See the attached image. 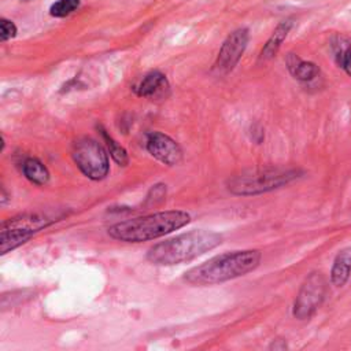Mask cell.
Wrapping results in <instances>:
<instances>
[{"instance_id":"cell-6","label":"cell","mask_w":351,"mask_h":351,"mask_svg":"<svg viewBox=\"0 0 351 351\" xmlns=\"http://www.w3.org/2000/svg\"><path fill=\"white\" fill-rule=\"evenodd\" d=\"M73 159L84 176L93 181L103 180L110 170L108 158L103 147L93 138L82 137L73 144Z\"/></svg>"},{"instance_id":"cell-3","label":"cell","mask_w":351,"mask_h":351,"mask_svg":"<svg viewBox=\"0 0 351 351\" xmlns=\"http://www.w3.org/2000/svg\"><path fill=\"white\" fill-rule=\"evenodd\" d=\"M222 234L206 229L191 230L155 244L147 252V259L155 265H177L192 261L218 247Z\"/></svg>"},{"instance_id":"cell-9","label":"cell","mask_w":351,"mask_h":351,"mask_svg":"<svg viewBox=\"0 0 351 351\" xmlns=\"http://www.w3.org/2000/svg\"><path fill=\"white\" fill-rule=\"evenodd\" d=\"M147 149L154 158L167 166H176L182 159L180 145L160 132H152L147 136Z\"/></svg>"},{"instance_id":"cell-4","label":"cell","mask_w":351,"mask_h":351,"mask_svg":"<svg viewBox=\"0 0 351 351\" xmlns=\"http://www.w3.org/2000/svg\"><path fill=\"white\" fill-rule=\"evenodd\" d=\"M302 171L298 169H269L256 171L252 174L236 176L228 182V189L230 193L237 196H251L258 193H265L277 188H281L298 177Z\"/></svg>"},{"instance_id":"cell-16","label":"cell","mask_w":351,"mask_h":351,"mask_svg":"<svg viewBox=\"0 0 351 351\" xmlns=\"http://www.w3.org/2000/svg\"><path fill=\"white\" fill-rule=\"evenodd\" d=\"M80 5V0H58L51 7V15L53 16H66L77 10Z\"/></svg>"},{"instance_id":"cell-19","label":"cell","mask_w":351,"mask_h":351,"mask_svg":"<svg viewBox=\"0 0 351 351\" xmlns=\"http://www.w3.org/2000/svg\"><path fill=\"white\" fill-rule=\"evenodd\" d=\"M270 348L273 350H285L287 348V343H285V340H282V339H276V340H273V343L270 344Z\"/></svg>"},{"instance_id":"cell-7","label":"cell","mask_w":351,"mask_h":351,"mask_svg":"<svg viewBox=\"0 0 351 351\" xmlns=\"http://www.w3.org/2000/svg\"><path fill=\"white\" fill-rule=\"evenodd\" d=\"M326 295V280L321 271H313L302 284L293 303V315L308 319L321 306Z\"/></svg>"},{"instance_id":"cell-5","label":"cell","mask_w":351,"mask_h":351,"mask_svg":"<svg viewBox=\"0 0 351 351\" xmlns=\"http://www.w3.org/2000/svg\"><path fill=\"white\" fill-rule=\"evenodd\" d=\"M52 221L43 214H21L1 223V254L27 241L34 233L47 228Z\"/></svg>"},{"instance_id":"cell-12","label":"cell","mask_w":351,"mask_h":351,"mask_svg":"<svg viewBox=\"0 0 351 351\" xmlns=\"http://www.w3.org/2000/svg\"><path fill=\"white\" fill-rule=\"evenodd\" d=\"M287 64L291 74L299 81H311L319 73V69L315 63L304 62L293 53H289L287 59Z\"/></svg>"},{"instance_id":"cell-8","label":"cell","mask_w":351,"mask_h":351,"mask_svg":"<svg viewBox=\"0 0 351 351\" xmlns=\"http://www.w3.org/2000/svg\"><path fill=\"white\" fill-rule=\"evenodd\" d=\"M248 43V30L239 29L233 32L222 44L214 69L219 74H226L233 70V67L240 60Z\"/></svg>"},{"instance_id":"cell-2","label":"cell","mask_w":351,"mask_h":351,"mask_svg":"<svg viewBox=\"0 0 351 351\" xmlns=\"http://www.w3.org/2000/svg\"><path fill=\"white\" fill-rule=\"evenodd\" d=\"M191 222V215L181 210L159 211L114 223L108 234L126 243H141L169 234Z\"/></svg>"},{"instance_id":"cell-10","label":"cell","mask_w":351,"mask_h":351,"mask_svg":"<svg viewBox=\"0 0 351 351\" xmlns=\"http://www.w3.org/2000/svg\"><path fill=\"white\" fill-rule=\"evenodd\" d=\"M169 92V82L166 77L159 71H151L136 86V93L141 97L159 99Z\"/></svg>"},{"instance_id":"cell-1","label":"cell","mask_w":351,"mask_h":351,"mask_svg":"<svg viewBox=\"0 0 351 351\" xmlns=\"http://www.w3.org/2000/svg\"><path fill=\"white\" fill-rule=\"evenodd\" d=\"M262 254L258 250L225 252L189 269L184 280L192 285L221 284L244 276L259 266Z\"/></svg>"},{"instance_id":"cell-13","label":"cell","mask_w":351,"mask_h":351,"mask_svg":"<svg viewBox=\"0 0 351 351\" xmlns=\"http://www.w3.org/2000/svg\"><path fill=\"white\" fill-rule=\"evenodd\" d=\"M291 26H292L291 21H284L276 27V30L273 32V34L270 36V38L267 40V43L265 44V47L261 51V56H259L261 60H263V62L269 60L270 58H273L277 53L278 48L281 47L282 41L285 40V37L291 29Z\"/></svg>"},{"instance_id":"cell-15","label":"cell","mask_w":351,"mask_h":351,"mask_svg":"<svg viewBox=\"0 0 351 351\" xmlns=\"http://www.w3.org/2000/svg\"><path fill=\"white\" fill-rule=\"evenodd\" d=\"M101 134H103V137H104V140H106V144H107V147H108V151H110L111 158H112L119 166H126L129 159H128V154H126L125 148H122L121 145H118V144L106 133V130H101Z\"/></svg>"},{"instance_id":"cell-18","label":"cell","mask_w":351,"mask_h":351,"mask_svg":"<svg viewBox=\"0 0 351 351\" xmlns=\"http://www.w3.org/2000/svg\"><path fill=\"white\" fill-rule=\"evenodd\" d=\"M337 64L344 69V71L351 77V47L341 55V58L337 60Z\"/></svg>"},{"instance_id":"cell-11","label":"cell","mask_w":351,"mask_h":351,"mask_svg":"<svg viewBox=\"0 0 351 351\" xmlns=\"http://www.w3.org/2000/svg\"><path fill=\"white\" fill-rule=\"evenodd\" d=\"M351 273V247L341 248L333 259L330 270V281L336 287H343Z\"/></svg>"},{"instance_id":"cell-17","label":"cell","mask_w":351,"mask_h":351,"mask_svg":"<svg viewBox=\"0 0 351 351\" xmlns=\"http://www.w3.org/2000/svg\"><path fill=\"white\" fill-rule=\"evenodd\" d=\"M16 33V27L11 21L1 19V40L7 41L8 38H12Z\"/></svg>"},{"instance_id":"cell-14","label":"cell","mask_w":351,"mask_h":351,"mask_svg":"<svg viewBox=\"0 0 351 351\" xmlns=\"http://www.w3.org/2000/svg\"><path fill=\"white\" fill-rule=\"evenodd\" d=\"M22 171L25 177L36 185H44L49 180L48 169L36 158L26 159L22 165Z\"/></svg>"}]
</instances>
